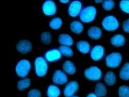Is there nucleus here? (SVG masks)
Wrapping results in <instances>:
<instances>
[{
	"instance_id": "ddd939ff",
	"label": "nucleus",
	"mask_w": 129,
	"mask_h": 97,
	"mask_svg": "<svg viewBox=\"0 0 129 97\" xmlns=\"http://www.w3.org/2000/svg\"><path fill=\"white\" fill-rule=\"evenodd\" d=\"M62 55L58 48H53L48 50L44 54V58L47 62H53L61 59Z\"/></svg>"
},
{
	"instance_id": "5701e85b",
	"label": "nucleus",
	"mask_w": 129,
	"mask_h": 97,
	"mask_svg": "<svg viewBox=\"0 0 129 97\" xmlns=\"http://www.w3.org/2000/svg\"><path fill=\"white\" fill-rule=\"evenodd\" d=\"M119 77L123 80H129V62H127L123 65L119 72Z\"/></svg>"
},
{
	"instance_id": "4be33fe9",
	"label": "nucleus",
	"mask_w": 129,
	"mask_h": 97,
	"mask_svg": "<svg viewBox=\"0 0 129 97\" xmlns=\"http://www.w3.org/2000/svg\"><path fill=\"white\" fill-rule=\"evenodd\" d=\"M60 94L61 92L59 88L54 84L48 86L46 91V95L47 97H59Z\"/></svg>"
},
{
	"instance_id": "423d86ee",
	"label": "nucleus",
	"mask_w": 129,
	"mask_h": 97,
	"mask_svg": "<svg viewBox=\"0 0 129 97\" xmlns=\"http://www.w3.org/2000/svg\"><path fill=\"white\" fill-rule=\"evenodd\" d=\"M84 76L86 79L96 82L102 79L103 73L101 69L98 66H91L85 69Z\"/></svg>"
},
{
	"instance_id": "2eb2a0df",
	"label": "nucleus",
	"mask_w": 129,
	"mask_h": 97,
	"mask_svg": "<svg viewBox=\"0 0 129 97\" xmlns=\"http://www.w3.org/2000/svg\"><path fill=\"white\" fill-rule=\"evenodd\" d=\"M88 36L90 39L93 40H98L102 38L103 31L98 26H92L88 30Z\"/></svg>"
},
{
	"instance_id": "7ed1b4c3",
	"label": "nucleus",
	"mask_w": 129,
	"mask_h": 97,
	"mask_svg": "<svg viewBox=\"0 0 129 97\" xmlns=\"http://www.w3.org/2000/svg\"><path fill=\"white\" fill-rule=\"evenodd\" d=\"M31 69V64L28 60L22 59L17 62L15 66V72L17 76L25 78Z\"/></svg>"
},
{
	"instance_id": "412c9836",
	"label": "nucleus",
	"mask_w": 129,
	"mask_h": 97,
	"mask_svg": "<svg viewBox=\"0 0 129 97\" xmlns=\"http://www.w3.org/2000/svg\"><path fill=\"white\" fill-rule=\"evenodd\" d=\"M117 80L116 76L115 73L110 70L105 74L104 77V83L108 86H112L116 84Z\"/></svg>"
},
{
	"instance_id": "f3484780",
	"label": "nucleus",
	"mask_w": 129,
	"mask_h": 97,
	"mask_svg": "<svg viewBox=\"0 0 129 97\" xmlns=\"http://www.w3.org/2000/svg\"><path fill=\"white\" fill-rule=\"evenodd\" d=\"M62 69L66 74L69 75H73L76 74L77 68L73 62L70 60H66L62 65Z\"/></svg>"
},
{
	"instance_id": "1a4fd4ad",
	"label": "nucleus",
	"mask_w": 129,
	"mask_h": 97,
	"mask_svg": "<svg viewBox=\"0 0 129 97\" xmlns=\"http://www.w3.org/2000/svg\"><path fill=\"white\" fill-rule=\"evenodd\" d=\"M89 53L90 57L93 61H99L104 57L105 48L103 46L97 44L91 48Z\"/></svg>"
},
{
	"instance_id": "c756f323",
	"label": "nucleus",
	"mask_w": 129,
	"mask_h": 97,
	"mask_svg": "<svg viewBox=\"0 0 129 97\" xmlns=\"http://www.w3.org/2000/svg\"><path fill=\"white\" fill-rule=\"evenodd\" d=\"M119 7L123 12L129 14V1L128 0H122L119 3Z\"/></svg>"
},
{
	"instance_id": "bb28decb",
	"label": "nucleus",
	"mask_w": 129,
	"mask_h": 97,
	"mask_svg": "<svg viewBox=\"0 0 129 97\" xmlns=\"http://www.w3.org/2000/svg\"><path fill=\"white\" fill-rule=\"evenodd\" d=\"M52 35L49 31H44L40 35V40L44 44H50L52 42Z\"/></svg>"
},
{
	"instance_id": "aec40b11",
	"label": "nucleus",
	"mask_w": 129,
	"mask_h": 97,
	"mask_svg": "<svg viewBox=\"0 0 129 97\" xmlns=\"http://www.w3.org/2000/svg\"><path fill=\"white\" fill-rule=\"evenodd\" d=\"M94 93L98 97H104L107 94V89L103 83L99 82L94 87Z\"/></svg>"
},
{
	"instance_id": "c85d7f7f",
	"label": "nucleus",
	"mask_w": 129,
	"mask_h": 97,
	"mask_svg": "<svg viewBox=\"0 0 129 97\" xmlns=\"http://www.w3.org/2000/svg\"><path fill=\"white\" fill-rule=\"evenodd\" d=\"M115 7V3L114 1H103L102 8L104 11H111Z\"/></svg>"
},
{
	"instance_id": "39448f33",
	"label": "nucleus",
	"mask_w": 129,
	"mask_h": 97,
	"mask_svg": "<svg viewBox=\"0 0 129 97\" xmlns=\"http://www.w3.org/2000/svg\"><path fill=\"white\" fill-rule=\"evenodd\" d=\"M122 55L119 52L111 53L105 58L106 66L110 68H116L120 65L122 61Z\"/></svg>"
},
{
	"instance_id": "9d476101",
	"label": "nucleus",
	"mask_w": 129,
	"mask_h": 97,
	"mask_svg": "<svg viewBox=\"0 0 129 97\" xmlns=\"http://www.w3.org/2000/svg\"><path fill=\"white\" fill-rule=\"evenodd\" d=\"M79 89V84L75 80L67 83L63 89V95L65 97H72L77 92Z\"/></svg>"
},
{
	"instance_id": "72a5a7b5",
	"label": "nucleus",
	"mask_w": 129,
	"mask_h": 97,
	"mask_svg": "<svg viewBox=\"0 0 129 97\" xmlns=\"http://www.w3.org/2000/svg\"><path fill=\"white\" fill-rule=\"evenodd\" d=\"M59 3H62V4H68L70 3V1H69V0H60L59 1Z\"/></svg>"
},
{
	"instance_id": "2f4dec72",
	"label": "nucleus",
	"mask_w": 129,
	"mask_h": 97,
	"mask_svg": "<svg viewBox=\"0 0 129 97\" xmlns=\"http://www.w3.org/2000/svg\"><path fill=\"white\" fill-rule=\"evenodd\" d=\"M122 27L124 32L129 34V18L123 21Z\"/></svg>"
},
{
	"instance_id": "20e7f679",
	"label": "nucleus",
	"mask_w": 129,
	"mask_h": 97,
	"mask_svg": "<svg viewBox=\"0 0 129 97\" xmlns=\"http://www.w3.org/2000/svg\"><path fill=\"white\" fill-rule=\"evenodd\" d=\"M119 21L115 16L108 15L104 17L102 21L103 28L107 31L112 32L119 27Z\"/></svg>"
},
{
	"instance_id": "c9c22d12",
	"label": "nucleus",
	"mask_w": 129,
	"mask_h": 97,
	"mask_svg": "<svg viewBox=\"0 0 129 97\" xmlns=\"http://www.w3.org/2000/svg\"><path fill=\"white\" fill-rule=\"evenodd\" d=\"M72 97H79V96H73Z\"/></svg>"
},
{
	"instance_id": "f03ea898",
	"label": "nucleus",
	"mask_w": 129,
	"mask_h": 97,
	"mask_svg": "<svg viewBox=\"0 0 129 97\" xmlns=\"http://www.w3.org/2000/svg\"><path fill=\"white\" fill-rule=\"evenodd\" d=\"M48 65L47 61L43 57H38L34 61V69L36 75L42 78L47 74Z\"/></svg>"
},
{
	"instance_id": "e433bc0d",
	"label": "nucleus",
	"mask_w": 129,
	"mask_h": 97,
	"mask_svg": "<svg viewBox=\"0 0 129 97\" xmlns=\"http://www.w3.org/2000/svg\"><path fill=\"white\" fill-rule=\"evenodd\" d=\"M104 97H108V96H104Z\"/></svg>"
},
{
	"instance_id": "dca6fc26",
	"label": "nucleus",
	"mask_w": 129,
	"mask_h": 97,
	"mask_svg": "<svg viewBox=\"0 0 129 97\" xmlns=\"http://www.w3.org/2000/svg\"><path fill=\"white\" fill-rule=\"evenodd\" d=\"M58 41L62 46H72L74 44V40L69 34H61L58 38Z\"/></svg>"
},
{
	"instance_id": "f257e3e1",
	"label": "nucleus",
	"mask_w": 129,
	"mask_h": 97,
	"mask_svg": "<svg viewBox=\"0 0 129 97\" xmlns=\"http://www.w3.org/2000/svg\"><path fill=\"white\" fill-rule=\"evenodd\" d=\"M98 11L93 5H89L84 8L79 15L80 21L82 23H90L95 20Z\"/></svg>"
},
{
	"instance_id": "f704fd0d",
	"label": "nucleus",
	"mask_w": 129,
	"mask_h": 97,
	"mask_svg": "<svg viewBox=\"0 0 129 97\" xmlns=\"http://www.w3.org/2000/svg\"><path fill=\"white\" fill-rule=\"evenodd\" d=\"M94 2L96 4H102L103 1H94Z\"/></svg>"
},
{
	"instance_id": "a878e982",
	"label": "nucleus",
	"mask_w": 129,
	"mask_h": 97,
	"mask_svg": "<svg viewBox=\"0 0 129 97\" xmlns=\"http://www.w3.org/2000/svg\"><path fill=\"white\" fill-rule=\"evenodd\" d=\"M58 49L61 53L62 55L66 57H72L74 55V52L70 46H60Z\"/></svg>"
},
{
	"instance_id": "b1692460",
	"label": "nucleus",
	"mask_w": 129,
	"mask_h": 97,
	"mask_svg": "<svg viewBox=\"0 0 129 97\" xmlns=\"http://www.w3.org/2000/svg\"><path fill=\"white\" fill-rule=\"evenodd\" d=\"M31 84V80L29 78H23L18 81L17 83V88L19 91H23L29 87Z\"/></svg>"
},
{
	"instance_id": "473e14b6",
	"label": "nucleus",
	"mask_w": 129,
	"mask_h": 97,
	"mask_svg": "<svg viewBox=\"0 0 129 97\" xmlns=\"http://www.w3.org/2000/svg\"><path fill=\"white\" fill-rule=\"evenodd\" d=\"M86 97H98V96L94 94V93H92V92H90L89 94Z\"/></svg>"
},
{
	"instance_id": "9b49d317",
	"label": "nucleus",
	"mask_w": 129,
	"mask_h": 97,
	"mask_svg": "<svg viewBox=\"0 0 129 97\" xmlns=\"http://www.w3.org/2000/svg\"><path fill=\"white\" fill-rule=\"evenodd\" d=\"M52 82L56 85H63L68 82V77L64 71L57 69L54 72L52 78Z\"/></svg>"
},
{
	"instance_id": "cd10ccee",
	"label": "nucleus",
	"mask_w": 129,
	"mask_h": 97,
	"mask_svg": "<svg viewBox=\"0 0 129 97\" xmlns=\"http://www.w3.org/2000/svg\"><path fill=\"white\" fill-rule=\"evenodd\" d=\"M119 97H129V86L123 85L120 86L118 90Z\"/></svg>"
},
{
	"instance_id": "6e6552de",
	"label": "nucleus",
	"mask_w": 129,
	"mask_h": 97,
	"mask_svg": "<svg viewBox=\"0 0 129 97\" xmlns=\"http://www.w3.org/2000/svg\"><path fill=\"white\" fill-rule=\"evenodd\" d=\"M82 4L80 1H72L68 6V12L69 15L72 17H76L79 16L82 10Z\"/></svg>"
},
{
	"instance_id": "7c9ffc66",
	"label": "nucleus",
	"mask_w": 129,
	"mask_h": 97,
	"mask_svg": "<svg viewBox=\"0 0 129 97\" xmlns=\"http://www.w3.org/2000/svg\"><path fill=\"white\" fill-rule=\"evenodd\" d=\"M27 97H42L41 91L38 89H31L28 91Z\"/></svg>"
},
{
	"instance_id": "a211bd4d",
	"label": "nucleus",
	"mask_w": 129,
	"mask_h": 97,
	"mask_svg": "<svg viewBox=\"0 0 129 97\" xmlns=\"http://www.w3.org/2000/svg\"><path fill=\"white\" fill-rule=\"evenodd\" d=\"M76 47L82 54H88L90 53L91 50V46L90 43L86 40H80L76 43Z\"/></svg>"
},
{
	"instance_id": "4468645a",
	"label": "nucleus",
	"mask_w": 129,
	"mask_h": 97,
	"mask_svg": "<svg viewBox=\"0 0 129 97\" xmlns=\"http://www.w3.org/2000/svg\"><path fill=\"white\" fill-rule=\"evenodd\" d=\"M110 43L116 47H122L126 43V38L122 34H115L111 38Z\"/></svg>"
},
{
	"instance_id": "6ab92c4d",
	"label": "nucleus",
	"mask_w": 129,
	"mask_h": 97,
	"mask_svg": "<svg viewBox=\"0 0 129 97\" xmlns=\"http://www.w3.org/2000/svg\"><path fill=\"white\" fill-rule=\"evenodd\" d=\"M70 29L74 34H80L84 31V26L81 21L74 20L70 23Z\"/></svg>"
},
{
	"instance_id": "f8f14e48",
	"label": "nucleus",
	"mask_w": 129,
	"mask_h": 97,
	"mask_svg": "<svg viewBox=\"0 0 129 97\" xmlns=\"http://www.w3.org/2000/svg\"><path fill=\"white\" fill-rule=\"evenodd\" d=\"M32 44L29 40L22 39L16 44V50L20 53L25 54L31 52L32 50Z\"/></svg>"
},
{
	"instance_id": "393cba45",
	"label": "nucleus",
	"mask_w": 129,
	"mask_h": 97,
	"mask_svg": "<svg viewBox=\"0 0 129 97\" xmlns=\"http://www.w3.org/2000/svg\"><path fill=\"white\" fill-rule=\"evenodd\" d=\"M63 24V21L62 19L59 17H55L49 21V26L52 30H57L62 27Z\"/></svg>"
},
{
	"instance_id": "0eeeda50",
	"label": "nucleus",
	"mask_w": 129,
	"mask_h": 97,
	"mask_svg": "<svg viewBox=\"0 0 129 97\" xmlns=\"http://www.w3.org/2000/svg\"><path fill=\"white\" fill-rule=\"evenodd\" d=\"M42 11L44 15L47 16H54L57 12V6L54 1L47 0L42 4Z\"/></svg>"
}]
</instances>
